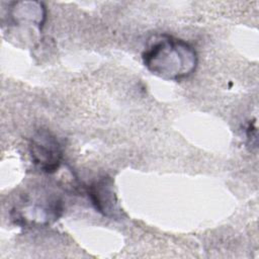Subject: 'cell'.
<instances>
[{
    "label": "cell",
    "instance_id": "6da1fadb",
    "mask_svg": "<svg viewBox=\"0 0 259 259\" xmlns=\"http://www.w3.org/2000/svg\"><path fill=\"white\" fill-rule=\"evenodd\" d=\"M142 59L148 71L168 81L188 78L198 64L197 53L189 42L167 33L149 39Z\"/></svg>",
    "mask_w": 259,
    "mask_h": 259
},
{
    "label": "cell",
    "instance_id": "7a4b0ae2",
    "mask_svg": "<svg viewBox=\"0 0 259 259\" xmlns=\"http://www.w3.org/2000/svg\"><path fill=\"white\" fill-rule=\"evenodd\" d=\"M63 211L60 198L50 194L27 197V200L12 209L15 223L23 226H46L58 220Z\"/></svg>",
    "mask_w": 259,
    "mask_h": 259
},
{
    "label": "cell",
    "instance_id": "3957f363",
    "mask_svg": "<svg viewBox=\"0 0 259 259\" xmlns=\"http://www.w3.org/2000/svg\"><path fill=\"white\" fill-rule=\"evenodd\" d=\"M28 151L34 166L45 173H55L62 164L63 148L56 136L47 130H39L30 138Z\"/></svg>",
    "mask_w": 259,
    "mask_h": 259
},
{
    "label": "cell",
    "instance_id": "277c9868",
    "mask_svg": "<svg viewBox=\"0 0 259 259\" xmlns=\"http://www.w3.org/2000/svg\"><path fill=\"white\" fill-rule=\"evenodd\" d=\"M87 194L93 207L103 217L111 220H120L123 217L110 177L103 176L92 182L88 186Z\"/></svg>",
    "mask_w": 259,
    "mask_h": 259
},
{
    "label": "cell",
    "instance_id": "5b68a950",
    "mask_svg": "<svg viewBox=\"0 0 259 259\" xmlns=\"http://www.w3.org/2000/svg\"><path fill=\"white\" fill-rule=\"evenodd\" d=\"M7 16L8 25H28L36 28L37 30H41L47 19V9L41 2H11L9 4Z\"/></svg>",
    "mask_w": 259,
    "mask_h": 259
}]
</instances>
